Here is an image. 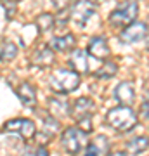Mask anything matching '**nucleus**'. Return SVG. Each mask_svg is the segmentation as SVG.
Here are the masks:
<instances>
[{
  "instance_id": "16",
  "label": "nucleus",
  "mask_w": 149,
  "mask_h": 156,
  "mask_svg": "<svg viewBox=\"0 0 149 156\" xmlns=\"http://www.w3.org/2000/svg\"><path fill=\"white\" fill-rule=\"evenodd\" d=\"M106 151H108V139L99 135L94 142H90L87 146L85 156H101V154H106Z\"/></svg>"
},
{
  "instance_id": "14",
  "label": "nucleus",
  "mask_w": 149,
  "mask_h": 156,
  "mask_svg": "<svg viewBox=\"0 0 149 156\" xmlns=\"http://www.w3.org/2000/svg\"><path fill=\"white\" fill-rule=\"evenodd\" d=\"M73 45H75V37L71 33H66V35H61V37L52 38L49 47L52 50H55V52H66V50L71 49Z\"/></svg>"
},
{
  "instance_id": "24",
  "label": "nucleus",
  "mask_w": 149,
  "mask_h": 156,
  "mask_svg": "<svg viewBox=\"0 0 149 156\" xmlns=\"http://www.w3.org/2000/svg\"><path fill=\"white\" fill-rule=\"evenodd\" d=\"M35 156H49V153H47V149H45V147H38Z\"/></svg>"
},
{
  "instance_id": "18",
  "label": "nucleus",
  "mask_w": 149,
  "mask_h": 156,
  "mask_svg": "<svg viewBox=\"0 0 149 156\" xmlns=\"http://www.w3.org/2000/svg\"><path fill=\"white\" fill-rule=\"evenodd\" d=\"M149 146V139L147 137H135V139L128 140L127 142V151L130 154H139V153H142L144 149H147Z\"/></svg>"
},
{
  "instance_id": "11",
  "label": "nucleus",
  "mask_w": 149,
  "mask_h": 156,
  "mask_svg": "<svg viewBox=\"0 0 149 156\" xmlns=\"http://www.w3.org/2000/svg\"><path fill=\"white\" fill-rule=\"evenodd\" d=\"M71 68L73 71H76L78 75H85V73L90 71V66H88V52L87 50H75L73 52L71 59Z\"/></svg>"
},
{
  "instance_id": "27",
  "label": "nucleus",
  "mask_w": 149,
  "mask_h": 156,
  "mask_svg": "<svg viewBox=\"0 0 149 156\" xmlns=\"http://www.w3.org/2000/svg\"><path fill=\"white\" fill-rule=\"evenodd\" d=\"M147 49H149V38H147Z\"/></svg>"
},
{
  "instance_id": "22",
  "label": "nucleus",
  "mask_w": 149,
  "mask_h": 156,
  "mask_svg": "<svg viewBox=\"0 0 149 156\" xmlns=\"http://www.w3.org/2000/svg\"><path fill=\"white\" fill-rule=\"evenodd\" d=\"M140 116L144 120H149V95L142 101V104H140Z\"/></svg>"
},
{
  "instance_id": "26",
  "label": "nucleus",
  "mask_w": 149,
  "mask_h": 156,
  "mask_svg": "<svg viewBox=\"0 0 149 156\" xmlns=\"http://www.w3.org/2000/svg\"><path fill=\"white\" fill-rule=\"evenodd\" d=\"M24 156H33V154H31V153H26V154H24Z\"/></svg>"
},
{
  "instance_id": "1",
  "label": "nucleus",
  "mask_w": 149,
  "mask_h": 156,
  "mask_svg": "<svg viewBox=\"0 0 149 156\" xmlns=\"http://www.w3.org/2000/svg\"><path fill=\"white\" fill-rule=\"evenodd\" d=\"M106 122L109 123V127H113L118 132H128L132 130L135 125H137V116L130 106H118L113 108L108 116H106Z\"/></svg>"
},
{
  "instance_id": "7",
  "label": "nucleus",
  "mask_w": 149,
  "mask_h": 156,
  "mask_svg": "<svg viewBox=\"0 0 149 156\" xmlns=\"http://www.w3.org/2000/svg\"><path fill=\"white\" fill-rule=\"evenodd\" d=\"M146 35H147V24L133 21L120 33V40L123 44H135V42H140L142 38H146Z\"/></svg>"
},
{
  "instance_id": "8",
  "label": "nucleus",
  "mask_w": 149,
  "mask_h": 156,
  "mask_svg": "<svg viewBox=\"0 0 149 156\" xmlns=\"http://www.w3.org/2000/svg\"><path fill=\"white\" fill-rule=\"evenodd\" d=\"M94 111H95V104H94V101L88 99V97H80V99H76L73 102V106H71V116L76 122L88 120Z\"/></svg>"
},
{
  "instance_id": "13",
  "label": "nucleus",
  "mask_w": 149,
  "mask_h": 156,
  "mask_svg": "<svg viewBox=\"0 0 149 156\" xmlns=\"http://www.w3.org/2000/svg\"><path fill=\"white\" fill-rule=\"evenodd\" d=\"M49 111L54 118H62L69 115V104L59 97H50L49 99Z\"/></svg>"
},
{
  "instance_id": "10",
  "label": "nucleus",
  "mask_w": 149,
  "mask_h": 156,
  "mask_svg": "<svg viewBox=\"0 0 149 156\" xmlns=\"http://www.w3.org/2000/svg\"><path fill=\"white\" fill-rule=\"evenodd\" d=\"M87 52L95 59H106L109 56V47H108V42H106L102 37H95L88 42L87 45Z\"/></svg>"
},
{
  "instance_id": "4",
  "label": "nucleus",
  "mask_w": 149,
  "mask_h": 156,
  "mask_svg": "<svg viewBox=\"0 0 149 156\" xmlns=\"http://www.w3.org/2000/svg\"><path fill=\"white\" fill-rule=\"evenodd\" d=\"M137 12H139L137 2H133V0H127V2L120 4L115 11L111 12L109 23L113 24V26H128L130 23L135 21Z\"/></svg>"
},
{
  "instance_id": "25",
  "label": "nucleus",
  "mask_w": 149,
  "mask_h": 156,
  "mask_svg": "<svg viewBox=\"0 0 149 156\" xmlns=\"http://www.w3.org/2000/svg\"><path fill=\"white\" fill-rule=\"evenodd\" d=\"M109 156H123V153H113V154H109Z\"/></svg>"
},
{
  "instance_id": "5",
  "label": "nucleus",
  "mask_w": 149,
  "mask_h": 156,
  "mask_svg": "<svg viewBox=\"0 0 149 156\" xmlns=\"http://www.w3.org/2000/svg\"><path fill=\"white\" fill-rule=\"evenodd\" d=\"M94 11H95V5L90 0H76L71 5V9H69V17H71L76 24L82 26V24H85V23L92 17Z\"/></svg>"
},
{
  "instance_id": "6",
  "label": "nucleus",
  "mask_w": 149,
  "mask_h": 156,
  "mask_svg": "<svg viewBox=\"0 0 149 156\" xmlns=\"http://www.w3.org/2000/svg\"><path fill=\"white\" fill-rule=\"evenodd\" d=\"M4 130L7 132H16L23 137V139H31L35 135V123L31 120H26V118H16V120H11L4 125Z\"/></svg>"
},
{
  "instance_id": "2",
  "label": "nucleus",
  "mask_w": 149,
  "mask_h": 156,
  "mask_svg": "<svg viewBox=\"0 0 149 156\" xmlns=\"http://www.w3.org/2000/svg\"><path fill=\"white\" fill-rule=\"evenodd\" d=\"M49 83L55 92H59V94H69V92L78 89V85H80V75L76 71H69V69H57V71H54L50 75Z\"/></svg>"
},
{
  "instance_id": "17",
  "label": "nucleus",
  "mask_w": 149,
  "mask_h": 156,
  "mask_svg": "<svg viewBox=\"0 0 149 156\" xmlns=\"http://www.w3.org/2000/svg\"><path fill=\"white\" fill-rule=\"evenodd\" d=\"M17 54V47L12 42L5 40L0 44V62H7V61H12Z\"/></svg>"
},
{
  "instance_id": "19",
  "label": "nucleus",
  "mask_w": 149,
  "mask_h": 156,
  "mask_svg": "<svg viewBox=\"0 0 149 156\" xmlns=\"http://www.w3.org/2000/svg\"><path fill=\"white\" fill-rule=\"evenodd\" d=\"M116 69H118L116 62H113V61H104L102 68H99V69L95 71V76H97V78H111L113 75H116Z\"/></svg>"
},
{
  "instance_id": "21",
  "label": "nucleus",
  "mask_w": 149,
  "mask_h": 156,
  "mask_svg": "<svg viewBox=\"0 0 149 156\" xmlns=\"http://www.w3.org/2000/svg\"><path fill=\"white\" fill-rule=\"evenodd\" d=\"M37 26H38L40 31H49L54 26V17H52V14H42V16H38Z\"/></svg>"
},
{
  "instance_id": "12",
  "label": "nucleus",
  "mask_w": 149,
  "mask_h": 156,
  "mask_svg": "<svg viewBox=\"0 0 149 156\" xmlns=\"http://www.w3.org/2000/svg\"><path fill=\"white\" fill-rule=\"evenodd\" d=\"M16 94L23 101L24 106H35V102H37V92H35V87L31 83H28V82L19 83L16 89Z\"/></svg>"
},
{
  "instance_id": "3",
  "label": "nucleus",
  "mask_w": 149,
  "mask_h": 156,
  "mask_svg": "<svg viewBox=\"0 0 149 156\" xmlns=\"http://www.w3.org/2000/svg\"><path fill=\"white\" fill-rule=\"evenodd\" d=\"M61 144L62 149L69 154H78L83 149V146L87 144V132L78 127L66 128L61 135Z\"/></svg>"
},
{
  "instance_id": "9",
  "label": "nucleus",
  "mask_w": 149,
  "mask_h": 156,
  "mask_svg": "<svg viewBox=\"0 0 149 156\" xmlns=\"http://www.w3.org/2000/svg\"><path fill=\"white\" fill-rule=\"evenodd\" d=\"M115 97L120 104H123V106L132 104L133 99H135L133 83H130V82H122V83H118V87L115 89Z\"/></svg>"
},
{
  "instance_id": "23",
  "label": "nucleus",
  "mask_w": 149,
  "mask_h": 156,
  "mask_svg": "<svg viewBox=\"0 0 149 156\" xmlns=\"http://www.w3.org/2000/svg\"><path fill=\"white\" fill-rule=\"evenodd\" d=\"M68 2H69V0H52V4H54L57 9H64V7H68Z\"/></svg>"
},
{
  "instance_id": "20",
  "label": "nucleus",
  "mask_w": 149,
  "mask_h": 156,
  "mask_svg": "<svg viewBox=\"0 0 149 156\" xmlns=\"http://www.w3.org/2000/svg\"><path fill=\"white\" fill-rule=\"evenodd\" d=\"M57 128H59V125H57V120L55 118H44V135H47V137H54L55 134H57Z\"/></svg>"
},
{
  "instance_id": "15",
  "label": "nucleus",
  "mask_w": 149,
  "mask_h": 156,
  "mask_svg": "<svg viewBox=\"0 0 149 156\" xmlns=\"http://www.w3.org/2000/svg\"><path fill=\"white\" fill-rule=\"evenodd\" d=\"M52 61H54V52H52V49L47 47V45H42L33 56H31V62L37 64V66H47V64H50Z\"/></svg>"
}]
</instances>
